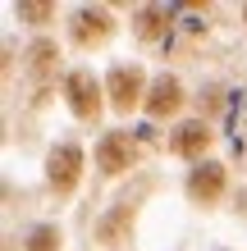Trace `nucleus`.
<instances>
[{"mask_svg": "<svg viewBox=\"0 0 247 251\" xmlns=\"http://www.w3.org/2000/svg\"><path fill=\"white\" fill-rule=\"evenodd\" d=\"M142 32H147V37H151V32H161V9H151V14H147V23H137V37H142Z\"/></svg>", "mask_w": 247, "mask_h": 251, "instance_id": "11", "label": "nucleus"}, {"mask_svg": "<svg viewBox=\"0 0 247 251\" xmlns=\"http://www.w3.org/2000/svg\"><path fill=\"white\" fill-rule=\"evenodd\" d=\"M27 251H60V233H55L51 224H41L27 233Z\"/></svg>", "mask_w": 247, "mask_h": 251, "instance_id": "9", "label": "nucleus"}, {"mask_svg": "<svg viewBox=\"0 0 247 251\" xmlns=\"http://www.w3.org/2000/svg\"><path fill=\"white\" fill-rule=\"evenodd\" d=\"M69 100H74V110L82 114V119H92V114H96L101 92H96V78H92V73H74V78H69Z\"/></svg>", "mask_w": 247, "mask_h": 251, "instance_id": "4", "label": "nucleus"}, {"mask_svg": "<svg viewBox=\"0 0 247 251\" xmlns=\"http://www.w3.org/2000/svg\"><path fill=\"white\" fill-rule=\"evenodd\" d=\"M128 219H133V215H128V210H119V215H110V219H101V242H124V233H128Z\"/></svg>", "mask_w": 247, "mask_h": 251, "instance_id": "8", "label": "nucleus"}, {"mask_svg": "<svg viewBox=\"0 0 247 251\" xmlns=\"http://www.w3.org/2000/svg\"><path fill=\"white\" fill-rule=\"evenodd\" d=\"M179 100H183L179 82H174V78H161V82H156V92L147 96V110L151 114H174V110H179Z\"/></svg>", "mask_w": 247, "mask_h": 251, "instance_id": "7", "label": "nucleus"}, {"mask_svg": "<svg viewBox=\"0 0 247 251\" xmlns=\"http://www.w3.org/2000/svg\"><path fill=\"white\" fill-rule=\"evenodd\" d=\"M92 32H110V19H101V14L87 9L82 14V37H92Z\"/></svg>", "mask_w": 247, "mask_h": 251, "instance_id": "10", "label": "nucleus"}, {"mask_svg": "<svg viewBox=\"0 0 247 251\" xmlns=\"http://www.w3.org/2000/svg\"><path fill=\"white\" fill-rule=\"evenodd\" d=\"M78 174H82V151H78L74 142L55 146V151H51V187L55 192H69V187L78 183Z\"/></svg>", "mask_w": 247, "mask_h": 251, "instance_id": "2", "label": "nucleus"}, {"mask_svg": "<svg viewBox=\"0 0 247 251\" xmlns=\"http://www.w3.org/2000/svg\"><path fill=\"white\" fill-rule=\"evenodd\" d=\"M206 142H211V128L206 124H183L179 132H174V151H179V155H201Z\"/></svg>", "mask_w": 247, "mask_h": 251, "instance_id": "6", "label": "nucleus"}, {"mask_svg": "<svg viewBox=\"0 0 247 251\" xmlns=\"http://www.w3.org/2000/svg\"><path fill=\"white\" fill-rule=\"evenodd\" d=\"M96 160H101V174H119V169H128L137 160V146H133V137H124V132H110V137H101Z\"/></svg>", "mask_w": 247, "mask_h": 251, "instance_id": "1", "label": "nucleus"}, {"mask_svg": "<svg viewBox=\"0 0 247 251\" xmlns=\"http://www.w3.org/2000/svg\"><path fill=\"white\" fill-rule=\"evenodd\" d=\"M188 192H192V201H215V197L224 192V169H220V165H197Z\"/></svg>", "mask_w": 247, "mask_h": 251, "instance_id": "5", "label": "nucleus"}, {"mask_svg": "<svg viewBox=\"0 0 247 251\" xmlns=\"http://www.w3.org/2000/svg\"><path fill=\"white\" fill-rule=\"evenodd\" d=\"M106 92H110V100L119 110H133L137 105V92H142V73L137 69H114L110 82H106Z\"/></svg>", "mask_w": 247, "mask_h": 251, "instance_id": "3", "label": "nucleus"}]
</instances>
